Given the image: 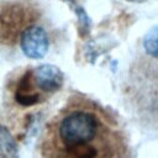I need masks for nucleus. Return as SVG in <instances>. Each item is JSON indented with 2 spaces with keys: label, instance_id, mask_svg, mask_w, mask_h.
Returning <instances> with one entry per match:
<instances>
[{
  "label": "nucleus",
  "instance_id": "7ed1b4c3",
  "mask_svg": "<svg viewBox=\"0 0 158 158\" xmlns=\"http://www.w3.org/2000/svg\"><path fill=\"white\" fill-rule=\"evenodd\" d=\"M35 84L37 88H40L44 93H52L58 90L64 80V77L62 72L51 64L40 65L35 69L33 77H32Z\"/></svg>",
  "mask_w": 158,
  "mask_h": 158
},
{
  "label": "nucleus",
  "instance_id": "f257e3e1",
  "mask_svg": "<svg viewBox=\"0 0 158 158\" xmlns=\"http://www.w3.org/2000/svg\"><path fill=\"white\" fill-rule=\"evenodd\" d=\"M54 158H115L121 141L91 107L68 109L54 128Z\"/></svg>",
  "mask_w": 158,
  "mask_h": 158
},
{
  "label": "nucleus",
  "instance_id": "39448f33",
  "mask_svg": "<svg viewBox=\"0 0 158 158\" xmlns=\"http://www.w3.org/2000/svg\"><path fill=\"white\" fill-rule=\"evenodd\" d=\"M143 48L148 56L158 59V27L152 28L143 38Z\"/></svg>",
  "mask_w": 158,
  "mask_h": 158
},
{
  "label": "nucleus",
  "instance_id": "20e7f679",
  "mask_svg": "<svg viewBox=\"0 0 158 158\" xmlns=\"http://www.w3.org/2000/svg\"><path fill=\"white\" fill-rule=\"evenodd\" d=\"M16 144L11 133L0 126V158H15Z\"/></svg>",
  "mask_w": 158,
  "mask_h": 158
},
{
  "label": "nucleus",
  "instance_id": "f03ea898",
  "mask_svg": "<svg viewBox=\"0 0 158 158\" xmlns=\"http://www.w3.org/2000/svg\"><path fill=\"white\" fill-rule=\"evenodd\" d=\"M21 49L28 58H43L49 48V38L47 32L40 26H28L21 35Z\"/></svg>",
  "mask_w": 158,
  "mask_h": 158
}]
</instances>
